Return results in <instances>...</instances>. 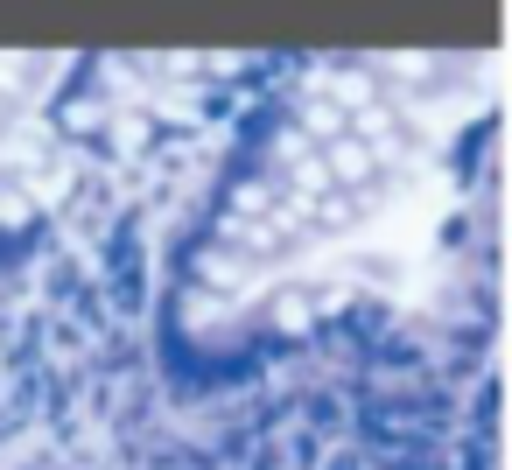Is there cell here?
<instances>
[{"instance_id": "6da1fadb", "label": "cell", "mask_w": 512, "mask_h": 470, "mask_svg": "<svg viewBox=\"0 0 512 470\" xmlns=\"http://www.w3.org/2000/svg\"><path fill=\"white\" fill-rule=\"evenodd\" d=\"M36 470H50V463H36Z\"/></svg>"}]
</instances>
